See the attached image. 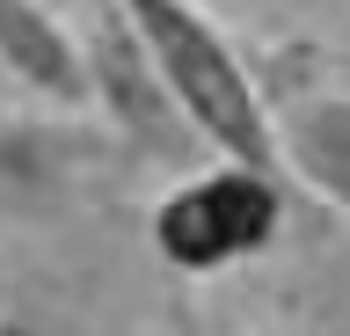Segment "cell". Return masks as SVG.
Masks as SVG:
<instances>
[{
	"label": "cell",
	"mask_w": 350,
	"mask_h": 336,
	"mask_svg": "<svg viewBox=\"0 0 350 336\" xmlns=\"http://www.w3.org/2000/svg\"><path fill=\"white\" fill-rule=\"evenodd\" d=\"M81 37H88V117H95L139 168L183 176V168H197V154H212V146L197 139V125L183 117L175 88L161 81L139 23H131L117 0H88Z\"/></svg>",
	"instance_id": "4"
},
{
	"label": "cell",
	"mask_w": 350,
	"mask_h": 336,
	"mask_svg": "<svg viewBox=\"0 0 350 336\" xmlns=\"http://www.w3.org/2000/svg\"><path fill=\"white\" fill-rule=\"evenodd\" d=\"M0 73L22 103L88 110V37L66 0H0Z\"/></svg>",
	"instance_id": "5"
},
{
	"label": "cell",
	"mask_w": 350,
	"mask_h": 336,
	"mask_svg": "<svg viewBox=\"0 0 350 336\" xmlns=\"http://www.w3.org/2000/svg\"><path fill=\"white\" fill-rule=\"evenodd\" d=\"M0 336H81V329H73L66 307H51L44 292L8 285V292H0Z\"/></svg>",
	"instance_id": "7"
},
{
	"label": "cell",
	"mask_w": 350,
	"mask_h": 336,
	"mask_svg": "<svg viewBox=\"0 0 350 336\" xmlns=\"http://www.w3.org/2000/svg\"><path fill=\"white\" fill-rule=\"evenodd\" d=\"M292 220V176L262 161L212 154L153 198L146 242L175 278H219L234 263H256Z\"/></svg>",
	"instance_id": "2"
},
{
	"label": "cell",
	"mask_w": 350,
	"mask_h": 336,
	"mask_svg": "<svg viewBox=\"0 0 350 336\" xmlns=\"http://www.w3.org/2000/svg\"><path fill=\"white\" fill-rule=\"evenodd\" d=\"M124 168H139V161L88 110H44V103L0 95V234L81 212Z\"/></svg>",
	"instance_id": "3"
},
{
	"label": "cell",
	"mask_w": 350,
	"mask_h": 336,
	"mask_svg": "<svg viewBox=\"0 0 350 336\" xmlns=\"http://www.w3.org/2000/svg\"><path fill=\"white\" fill-rule=\"evenodd\" d=\"M139 37H146L161 81L175 88L183 117L197 125V139L212 154L262 161L284 168V139H278V95L262 88V73L234 51V37L197 8V0H117Z\"/></svg>",
	"instance_id": "1"
},
{
	"label": "cell",
	"mask_w": 350,
	"mask_h": 336,
	"mask_svg": "<svg viewBox=\"0 0 350 336\" xmlns=\"http://www.w3.org/2000/svg\"><path fill=\"white\" fill-rule=\"evenodd\" d=\"M0 95H15V88H8V73H0Z\"/></svg>",
	"instance_id": "8"
},
{
	"label": "cell",
	"mask_w": 350,
	"mask_h": 336,
	"mask_svg": "<svg viewBox=\"0 0 350 336\" xmlns=\"http://www.w3.org/2000/svg\"><path fill=\"white\" fill-rule=\"evenodd\" d=\"M278 139H284V176L350 220V88L306 81V88L278 95Z\"/></svg>",
	"instance_id": "6"
}]
</instances>
